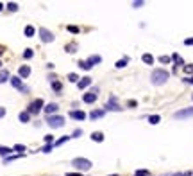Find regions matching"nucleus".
Returning a JSON list of instances; mask_svg holds the SVG:
<instances>
[{"label": "nucleus", "instance_id": "nucleus-13", "mask_svg": "<svg viewBox=\"0 0 193 176\" xmlns=\"http://www.w3.org/2000/svg\"><path fill=\"white\" fill-rule=\"evenodd\" d=\"M90 85H91V77H82V79H79V83H77L79 90H84V88H88Z\"/></svg>", "mask_w": 193, "mask_h": 176}, {"label": "nucleus", "instance_id": "nucleus-45", "mask_svg": "<svg viewBox=\"0 0 193 176\" xmlns=\"http://www.w3.org/2000/svg\"><path fill=\"white\" fill-rule=\"evenodd\" d=\"M136 104H138V103H136V101H129V106H131V108H134Z\"/></svg>", "mask_w": 193, "mask_h": 176}, {"label": "nucleus", "instance_id": "nucleus-2", "mask_svg": "<svg viewBox=\"0 0 193 176\" xmlns=\"http://www.w3.org/2000/svg\"><path fill=\"white\" fill-rule=\"evenodd\" d=\"M71 165L77 169V171H90L93 164L88 160V158H73V160H71Z\"/></svg>", "mask_w": 193, "mask_h": 176}, {"label": "nucleus", "instance_id": "nucleus-17", "mask_svg": "<svg viewBox=\"0 0 193 176\" xmlns=\"http://www.w3.org/2000/svg\"><path fill=\"white\" fill-rule=\"evenodd\" d=\"M23 34H25L27 38H32V36L36 34V29L32 27V25H25V29H23Z\"/></svg>", "mask_w": 193, "mask_h": 176}, {"label": "nucleus", "instance_id": "nucleus-21", "mask_svg": "<svg viewBox=\"0 0 193 176\" xmlns=\"http://www.w3.org/2000/svg\"><path fill=\"white\" fill-rule=\"evenodd\" d=\"M18 119H20V122H29V119H30V115H29V111H21L20 115H18Z\"/></svg>", "mask_w": 193, "mask_h": 176}, {"label": "nucleus", "instance_id": "nucleus-37", "mask_svg": "<svg viewBox=\"0 0 193 176\" xmlns=\"http://www.w3.org/2000/svg\"><path fill=\"white\" fill-rule=\"evenodd\" d=\"M182 68H184L186 74H193V65H184Z\"/></svg>", "mask_w": 193, "mask_h": 176}, {"label": "nucleus", "instance_id": "nucleus-40", "mask_svg": "<svg viewBox=\"0 0 193 176\" xmlns=\"http://www.w3.org/2000/svg\"><path fill=\"white\" fill-rule=\"evenodd\" d=\"M184 45H186V47H191V45H193V38H186Z\"/></svg>", "mask_w": 193, "mask_h": 176}, {"label": "nucleus", "instance_id": "nucleus-29", "mask_svg": "<svg viewBox=\"0 0 193 176\" xmlns=\"http://www.w3.org/2000/svg\"><path fill=\"white\" fill-rule=\"evenodd\" d=\"M11 151H13V149H11V147H6V146H0V154H2V156H7V154L11 153Z\"/></svg>", "mask_w": 193, "mask_h": 176}, {"label": "nucleus", "instance_id": "nucleus-22", "mask_svg": "<svg viewBox=\"0 0 193 176\" xmlns=\"http://www.w3.org/2000/svg\"><path fill=\"white\" fill-rule=\"evenodd\" d=\"M172 61H175V63H177L179 66H184V59L181 58L179 54H173V56H172Z\"/></svg>", "mask_w": 193, "mask_h": 176}, {"label": "nucleus", "instance_id": "nucleus-5", "mask_svg": "<svg viewBox=\"0 0 193 176\" xmlns=\"http://www.w3.org/2000/svg\"><path fill=\"white\" fill-rule=\"evenodd\" d=\"M9 81H11V85H13L18 92H21V94H27V92H29V86H25V85H23V81H21L18 76H13Z\"/></svg>", "mask_w": 193, "mask_h": 176}, {"label": "nucleus", "instance_id": "nucleus-31", "mask_svg": "<svg viewBox=\"0 0 193 176\" xmlns=\"http://www.w3.org/2000/svg\"><path fill=\"white\" fill-rule=\"evenodd\" d=\"M52 88H54V90H56V92H61V88H63V85H61V83H59V81H52Z\"/></svg>", "mask_w": 193, "mask_h": 176}, {"label": "nucleus", "instance_id": "nucleus-46", "mask_svg": "<svg viewBox=\"0 0 193 176\" xmlns=\"http://www.w3.org/2000/svg\"><path fill=\"white\" fill-rule=\"evenodd\" d=\"M2 9H4V4H2V2H0V11H2Z\"/></svg>", "mask_w": 193, "mask_h": 176}, {"label": "nucleus", "instance_id": "nucleus-48", "mask_svg": "<svg viewBox=\"0 0 193 176\" xmlns=\"http://www.w3.org/2000/svg\"><path fill=\"white\" fill-rule=\"evenodd\" d=\"M0 68H2V61H0Z\"/></svg>", "mask_w": 193, "mask_h": 176}, {"label": "nucleus", "instance_id": "nucleus-19", "mask_svg": "<svg viewBox=\"0 0 193 176\" xmlns=\"http://www.w3.org/2000/svg\"><path fill=\"white\" fill-rule=\"evenodd\" d=\"M70 139H71L70 135H64V137H61L59 140H56V142H54V147H59V146H63L64 142H68Z\"/></svg>", "mask_w": 193, "mask_h": 176}, {"label": "nucleus", "instance_id": "nucleus-35", "mask_svg": "<svg viewBox=\"0 0 193 176\" xmlns=\"http://www.w3.org/2000/svg\"><path fill=\"white\" fill-rule=\"evenodd\" d=\"M170 61H172V56H161V58H159V63H164V65L170 63Z\"/></svg>", "mask_w": 193, "mask_h": 176}, {"label": "nucleus", "instance_id": "nucleus-42", "mask_svg": "<svg viewBox=\"0 0 193 176\" xmlns=\"http://www.w3.org/2000/svg\"><path fill=\"white\" fill-rule=\"evenodd\" d=\"M2 117H6V108L4 106H0V119Z\"/></svg>", "mask_w": 193, "mask_h": 176}, {"label": "nucleus", "instance_id": "nucleus-49", "mask_svg": "<svg viewBox=\"0 0 193 176\" xmlns=\"http://www.w3.org/2000/svg\"><path fill=\"white\" fill-rule=\"evenodd\" d=\"M191 99H193V95H191Z\"/></svg>", "mask_w": 193, "mask_h": 176}, {"label": "nucleus", "instance_id": "nucleus-7", "mask_svg": "<svg viewBox=\"0 0 193 176\" xmlns=\"http://www.w3.org/2000/svg\"><path fill=\"white\" fill-rule=\"evenodd\" d=\"M106 110L107 111H122L123 108H120V104L116 103V97H111L109 101H107V104H106Z\"/></svg>", "mask_w": 193, "mask_h": 176}, {"label": "nucleus", "instance_id": "nucleus-16", "mask_svg": "<svg viewBox=\"0 0 193 176\" xmlns=\"http://www.w3.org/2000/svg\"><path fill=\"white\" fill-rule=\"evenodd\" d=\"M91 140L93 142H104V133L102 131H93L91 133Z\"/></svg>", "mask_w": 193, "mask_h": 176}, {"label": "nucleus", "instance_id": "nucleus-36", "mask_svg": "<svg viewBox=\"0 0 193 176\" xmlns=\"http://www.w3.org/2000/svg\"><path fill=\"white\" fill-rule=\"evenodd\" d=\"M136 176H149V171H145V169H140V171H136Z\"/></svg>", "mask_w": 193, "mask_h": 176}, {"label": "nucleus", "instance_id": "nucleus-15", "mask_svg": "<svg viewBox=\"0 0 193 176\" xmlns=\"http://www.w3.org/2000/svg\"><path fill=\"white\" fill-rule=\"evenodd\" d=\"M86 61H88V63L93 66V65H99V63H102V58H100L99 54H93V56H90Z\"/></svg>", "mask_w": 193, "mask_h": 176}, {"label": "nucleus", "instance_id": "nucleus-25", "mask_svg": "<svg viewBox=\"0 0 193 176\" xmlns=\"http://www.w3.org/2000/svg\"><path fill=\"white\" fill-rule=\"evenodd\" d=\"M32 56H34V51L32 49H25L23 51V58L25 59H32Z\"/></svg>", "mask_w": 193, "mask_h": 176}, {"label": "nucleus", "instance_id": "nucleus-9", "mask_svg": "<svg viewBox=\"0 0 193 176\" xmlns=\"http://www.w3.org/2000/svg\"><path fill=\"white\" fill-rule=\"evenodd\" d=\"M29 76H30V66L21 65L20 68H18V77H20V79H25V77H29Z\"/></svg>", "mask_w": 193, "mask_h": 176}, {"label": "nucleus", "instance_id": "nucleus-34", "mask_svg": "<svg viewBox=\"0 0 193 176\" xmlns=\"http://www.w3.org/2000/svg\"><path fill=\"white\" fill-rule=\"evenodd\" d=\"M66 29L70 31V32H73V34H79V32H80V29H79L77 25H68Z\"/></svg>", "mask_w": 193, "mask_h": 176}, {"label": "nucleus", "instance_id": "nucleus-47", "mask_svg": "<svg viewBox=\"0 0 193 176\" xmlns=\"http://www.w3.org/2000/svg\"><path fill=\"white\" fill-rule=\"evenodd\" d=\"M2 52H4V51H2V47H0V54H2Z\"/></svg>", "mask_w": 193, "mask_h": 176}, {"label": "nucleus", "instance_id": "nucleus-23", "mask_svg": "<svg viewBox=\"0 0 193 176\" xmlns=\"http://www.w3.org/2000/svg\"><path fill=\"white\" fill-rule=\"evenodd\" d=\"M149 122L152 126H156V124H159V122H161V117H159V115H150L149 117Z\"/></svg>", "mask_w": 193, "mask_h": 176}, {"label": "nucleus", "instance_id": "nucleus-33", "mask_svg": "<svg viewBox=\"0 0 193 176\" xmlns=\"http://www.w3.org/2000/svg\"><path fill=\"white\" fill-rule=\"evenodd\" d=\"M52 149H54V144H45V146L41 147V151H43V153H50Z\"/></svg>", "mask_w": 193, "mask_h": 176}, {"label": "nucleus", "instance_id": "nucleus-12", "mask_svg": "<svg viewBox=\"0 0 193 176\" xmlns=\"http://www.w3.org/2000/svg\"><path fill=\"white\" fill-rule=\"evenodd\" d=\"M43 110H45V113H47V115H54V113L59 110V106H57L56 103H50V104H47Z\"/></svg>", "mask_w": 193, "mask_h": 176}, {"label": "nucleus", "instance_id": "nucleus-38", "mask_svg": "<svg viewBox=\"0 0 193 176\" xmlns=\"http://www.w3.org/2000/svg\"><path fill=\"white\" fill-rule=\"evenodd\" d=\"M45 142L47 144H54V137L52 135H45Z\"/></svg>", "mask_w": 193, "mask_h": 176}, {"label": "nucleus", "instance_id": "nucleus-44", "mask_svg": "<svg viewBox=\"0 0 193 176\" xmlns=\"http://www.w3.org/2000/svg\"><path fill=\"white\" fill-rule=\"evenodd\" d=\"M66 176H82V174H80V173H68Z\"/></svg>", "mask_w": 193, "mask_h": 176}, {"label": "nucleus", "instance_id": "nucleus-32", "mask_svg": "<svg viewBox=\"0 0 193 176\" xmlns=\"http://www.w3.org/2000/svg\"><path fill=\"white\" fill-rule=\"evenodd\" d=\"M79 66H80V68H84V70H90V68H91V65H90L88 61H82V59L79 61Z\"/></svg>", "mask_w": 193, "mask_h": 176}, {"label": "nucleus", "instance_id": "nucleus-8", "mask_svg": "<svg viewBox=\"0 0 193 176\" xmlns=\"http://www.w3.org/2000/svg\"><path fill=\"white\" fill-rule=\"evenodd\" d=\"M175 119H188V117H193V108H184V110H179L173 113Z\"/></svg>", "mask_w": 193, "mask_h": 176}, {"label": "nucleus", "instance_id": "nucleus-18", "mask_svg": "<svg viewBox=\"0 0 193 176\" xmlns=\"http://www.w3.org/2000/svg\"><path fill=\"white\" fill-rule=\"evenodd\" d=\"M141 61H143V63H147V65H154V56L147 52V54H143V56H141Z\"/></svg>", "mask_w": 193, "mask_h": 176}, {"label": "nucleus", "instance_id": "nucleus-11", "mask_svg": "<svg viewBox=\"0 0 193 176\" xmlns=\"http://www.w3.org/2000/svg\"><path fill=\"white\" fill-rule=\"evenodd\" d=\"M70 117L73 119V120H84L86 113L82 110H73V111H70Z\"/></svg>", "mask_w": 193, "mask_h": 176}, {"label": "nucleus", "instance_id": "nucleus-6", "mask_svg": "<svg viewBox=\"0 0 193 176\" xmlns=\"http://www.w3.org/2000/svg\"><path fill=\"white\" fill-rule=\"evenodd\" d=\"M39 40H41V42H45V43H52V42H54V34H52L48 29L39 27Z\"/></svg>", "mask_w": 193, "mask_h": 176}, {"label": "nucleus", "instance_id": "nucleus-24", "mask_svg": "<svg viewBox=\"0 0 193 176\" xmlns=\"http://www.w3.org/2000/svg\"><path fill=\"white\" fill-rule=\"evenodd\" d=\"M127 63H129V58L125 56L123 59H120V61H116V65H114V66H116V68H123V66L127 65Z\"/></svg>", "mask_w": 193, "mask_h": 176}, {"label": "nucleus", "instance_id": "nucleus-3", "mask_svg": "<svg viewBox=\"0 0 193 176\" xmlns=\"http://www.w3.org/2000/svg\"><path fill=\"white\" fill-rule=\"evenodd\" d=\"M47 124H48L50 128H54V130L63 128L64 126V117H61V115H48V117H47Z\"/></svg>", "mask_w": 193, "mask_h": 176}, {"label": "nucleus", "instance_id": "nucleus-20", "mask_svg": "<svg viewBox=\"0 0 193 176\" xmlns=\"http://www.w3.org/2000/svg\"><path fill=\"white\" fill-rule=\"evenodd\" d=\"M11 79V76H9V72L7 70H0V83H6V81Z\"/></svg>", "mask_w": 193, "mask_h": 176}, {"label": "nucleus", "instance_id": "nucleus-1", "mask_svg": "<svg viewBox=\"0 0 193 176\" xmlns=\"http://www.w3.org/2000/svg\"><path fill=\"white\" fill-rule=\"evenodd\" d=\"M150 77H152V85H164L168 81V77H170V74L166 72L164 68H156Z\"/></svg>", "mask_w": 193, "mask_h": 176}, {"label": "nucleus", "instance_id": "nucleus-41", "mask_svg": "<svg viewBox=\"0 0 193 176\" xmlns=\"http://www.w3.org/2000/svg\"><path fill=\"white\" fill-rule=\"evenodd\" d=\"M143 4H145V2H141V0H140V2H132V7H136V9H138V7H141Z\"/></svg>", "mask_w": 193, "mask_h": 176}, {"label": "nucleus", "instance_id": "nucleus-30", "mask_svg": "<svg viewBox=\"0 0 193 176\" xmlns=\"http://www.w3.org/2000/svg\"><path fill=\"white\" fill-rule=\"evenodd\" d=\"M68 81H70V83H79V76L75 72L68 74Z\"/></svg>", "mask_w": 193, "mask_h": 176}, {"label": "nucleus", "instance_id": "nucleus-27", "mask_svg": "<svg viewBox=\"0 0 193 176\" xmlns=\"http://www.w3.org/2000/svg\"><path fill=\"white\" fill-rule=\"evenodd\" d=\"M13 151H18V154H23L27 149H25V146H21V144H16V146L13 147Z\"/></svg>", "mask_w": 193, "mask_h": 176}, {"label": "nucleus", "instance_id": "nucleus-39", "mask_svg": "<svg viewBox=\"0 0 193 176\" xmlns=\"http://www.w3.org/2000/svg\"><path fill=\"white\" fill-rule=\"evenodd\" d=\"M80 135H82V130H75V131H73V135H71V139H75V137H80Z\"/></svg>", "mask_w": 193, "mask_h": 176}, {"label": "nucleus", "instance_id": "nucleus-4", "mask_svg": "<svg viewBox=\"0 0 193 176\" xmlns=\"http://www.w3.org/2000/svg\"><path fill=\"white\" fill-rule=\"evenodd\" d=\"M43 106H45V103H43V99H36V101H32V103L29 104V115H36V113H39V110H43Z\"/></svg>", "mask_w": 193, "mask_h": 176}, {"label": "nucleus", "instance_id": "nucleus-14", "mask_svg": "<svg viewBox=\"0 0 193 176\" xmlns=\"http://www.w3.org/2000/svg\"><path fill=\"white\" fill-rule=\"evenodd\" d=\"M106 115V110H93L91 113H90V119L91 120H97V119H102Z\"/></svg>", "mask_w": 193, "mask_h": 176}, {"label": "nucleus", "instance_id": "nucleus-28", "mask_svg": "<svg viewBox=\"0 0 193 176\" xmlns=\"http://www.w3.org/2000/svg\"><path fill=\"white\" fill-rule=\"evenodd\" d=\"M7 9H9L11 13H16V11H18V4H16V2H9V4H7Z\"/></svg>", "mask_w": 193, "mask_h": 176}, {"label": "nucleus", "instance_id": "nucleus-43", "mask_svg": "<svg viewBox=\"0 0 193 176\" xmlns=\"http://www.w3.org/2000/svg\"><path fill=\"white\" fill-rule=\"evenodd\" d=\"M184 83H190V85H193V77H186Z\"/></svg>", "mask_w": 193, "mask_h": 176}, {"label": "nucleus", "instance_id": "nucleus-26", "mask_svg": "<svg viewBox=\"0 0 193 176\" xmlns=\"http://www.w3.org/2000/svg\"><path fill=\"white\" fill-rule=\"evenodd\" d=\"M66 52H70V54L77 52V43H68L66 45Z\"/></svg>", "mask_w": 193, "mask_h": 176}, {"label": "nucleus", "instance_id": "nucleus-10", "mask_svg": "<svg viewBox=\"0 0 193 176\" xmlns=\"http://www.w3.org/2000/svg\"><path fill=\"white\" fill-rule=\"evenodd\" d=\"M97 97H99V94H93V92H88V94H84L82 95V101H84L86 104H91L97 101Z\"/></svg>", "mask_w": 193, "mask_h": 176}]
</instances>
